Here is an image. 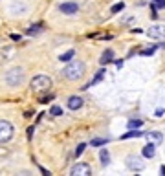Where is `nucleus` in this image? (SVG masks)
<instances>
[{
  "instance_id": "f257e3e1",
  "label": "nucleus",
  "mask_w": 165,
  "mask_h": 176,
  "mask_svg": "<svg viewBox=\"0 0 165 176\" xmlns=\"http://www.w3.org/2000/svg\"><path fill=\"white\" fill-rule=\"evenodd\" d=\"M84 72H86V66H84L82 61H72V62H68V64L62 68V75L68 79V81H77V79H81L82 75H84Z\"/></svg>"
},
{
  "instance_id": "f03ea898",
  "label": "nucleus",
  "mask_w": 165,
  "mask_h": 176,
  "mask_svg": "<svg viewBox=\"0 0 165 176\" xmlns=\"http://www.w3.org/2000/svg\"><path fill=\"white\" fill-rule=\"evenodd\" d=\"M31 90L33 92H44V90H50V86H51V79L48 77V75H35V77L31 79Z\"/></svg>"
},
{
  "instance_id": "7ed1b4c3",
  "label": "nucleus",
  "mask_w": 165,
  "mask_h": 176,
  "mask_svg": "<svg viewBox=\"0 0 165 176\" xmlns=\"http://www.w3.org/2000/svg\"><path fill=\"white\" fill-rule=\"evenodd\" d=\"M22 81H24V70L22 68H13L6 74V83L9 86H19Z\"/></svg>"
},
{
  "instance_id": "20e7f679",
  "label": "nucleus",
  "mask_w": 165,
  "mask_h": 176,
  "mask_svg": "<svg viewBox=\"0 0 165 176\" xmlns=\"http://www.w3.org/2000/svg\"><path fill=\"white\" fill-rule=\"evenodd\" d=\"M13 138V125L6 119H0V143H6Z\"/></svg>"
},
{
  "instance_id": "39448f33",
  "label": "nucleus",
  "mask_w": 165,
  "mask_h": 176,
  "mask_svg": "<svg viewBox=\"0 0 165 176\" xmlns=\"http://www.w3.org/2000/svg\"><path fill=\"white\" fill-rule=\"evenodd\" d=\"M127 167H128L130 171H143L145 163L141 161L140 156H128L127 158Z\"/></svg>"
},
{
  "instance_id": "423d86ee",
  "label": "nucleus",
  "mask_w": 165,
  "mask_h": 176,
  "mask_svg": "<svg viewBox=\"0 0 165 176\" xmlns=\"http://www.w3.org/2000/svg\"><path fill=\"white\" fill-rule=\"evenodd\" d=\"M72 174L74 176H88V174H92V169H90L88 163H75L72 167Z\"/></svg>"
},
{
  "instance_id": "0eeeda50",
  "label": "nucleus",
  "mask_w": 165,
  "mask_h": 176,
  "mask_svg": "<svg viewBox=\"0 0 165 176\" xmlns=\"http://www.w3.org/2000/svg\"><path fill=\"white\" fill-rule=\"evenodd\" d=\"M77 9H79V6L75 2H64L59 6V11L64 15H74V13H77Z\"/></svg>"
},
{
  "instance_id": "6e6552de",
  "label": "nucleus",
  "mask_w": 165,
  "mask_h": 176,
  "mask_svg": "<svg viewBox=\"0 0 165 176\" xmlns=\"http://www.w3.org/2000/svg\"><path fill=\"white\" fill-rule=\"evenodd\" d=\"M147 33H149V37H154V39H165V26L156 24V26H152Z\"/></svg>"
},
{
  "instance_id": "1a4fd4ad",
  "label": "nucleus",
  "mask_w": 165,
  "mask_h": 176,
  "mask_svg": "<svg viewBox=\"0 0 165 176\" xmlns=\"http://www.w3.org/2000/svg\"><path fill=\"white\" fill-rule=\"evenodd\" d=\"M82 106V99L79 96H72V97L68 99V108L70 110H77V108H81Z\"/></svg>"
},
{
  "instance_id": "9d476101",
  "label": "nucleus",
  "mask_w": 165,
  "mask_h": 176,
  "mask_svg": "<svg viewBox=\"0 0 165 176\" xmlns=\"http://www.w3.org/2000/svg\"><path fill=\"white\" fill-rule=\"evenodd\" d=\"M145 136L149 138V141L154 143V145H160V143L163 141V134H162V132H147Z\"/></svg>"
},
{
  "instance_id": "9b49d317",
  "label": "nucleus",
  "mask_w": 165,
  "mask_h": 176,
  "mask_svg": "<svg viewBox=\"0 0 165 176\" xmlns=\"http://www.w3.org/2000/svg\"><path fill=\"white\" fill-rule=\"evenodd\" d=\"M145 136L143 130H138V129H128V132H125L123 136H121V139H130V138H141Z\"/></svg>"
},
{
  "instance_id": "f8f14e48",
  "label": "nucleus",
  "mask_w": 165,
  "mask_h": 176,
  "mask_svg": "<svg viewBox=\"0 0 165 176\" xmlns=\"http://www.w3.org/2000/svg\"><path fill=\"white\" fill-rule=\"evenodd\" d=\"M105 72H106V70H105V68H101V70H99V72L96 74V77L92 79V81H90L88 84H84V86H82V90H86V88H90V86H94V84H97V83H99V81H101V79L105 77Z\"/></svg>"
},
{
  "instance_id": "ddd939ff",
  "label": "nucleus",
  "mask_w": 165,
  "mask_h": 176,
  "mask_svg": "<svg viewBox=\"0 0 165 176\" xmlns=\"http://www.w3.org/2000/svg\"><path fill=\"white\" fill-rule=\"evenodd\" d=\"M141 154H143V158H152L154 154H156V145H154V143L145 145L143 151H141Z\"/></svg>"
},
{
  "instance_id": "4468645a",
  "label": "nucleus",
  "mask_w": 165,
  "mask_h": 176,
  "mask_svg": "<svg viewBox=\"0 0 165 176\" xmlns=\"http://www.w3.org/2000/svg\"><path fill=\"white\" fill-rule=\"evenodd\" d=\"M112 59H114V52H112V50H110V48H108V50H105L103 52V57L99 59V62H101V64H108V62H112Z\"/></svg>"
},
{
  "instance_id": "2eb2a0df",
  "label": "nucleus",
  "mask_w": 165,
  "mask_h": 176,
  "mask_svg": "<svg viewBox=\"0 0 165 176\" xmlns=\"http://www.w3.org/2000/svg\"><path fill=\"white\" fill-rule=\"evenodd\" d=\"M99 158H101V165H108L110 163V152L106 151V149H101V152H99Z\"/></svg>"
},
{
  "instance_id": "dca6fc26",
  "label": "nucleus",
  "mask_w": 165,
  "mask_h": 176,
  "mask_svg": "<svg viewBox=\"0 0 165 176\" xmlns=\"http://www.w3.org/2000/svg\"><path fill=\"white\" fill-rule=\"evenodd\" d=\"M108 141H110L108 138H106V139H105V138H94V139L90 141V145H92V147H101V145H106Z\"/></svg>"
},
{
  "instance_id": "f3484780",
  "label": "nucleus",
  "mask_w": 165,
  "mask_h": 176,
  "mask_svg": "<svg viewBox=\"0 0 165 176\" xmlns=\"http://www.w3.org/2000/svg\"><path fill=\"white\" fill-rule=\"evenodd\" d=\"M74 55H75V52H74V50H68L66 53H62L61 57H59V61H61V62H70Z\"/></svg>"
},
{
  "instance_id": "a211bd4d",
  "label": "nucleus",
  "mask_w": 165,
  "mask_h": 176,
  "mask_svg": "<svg viewBox=\"0 0 165 176\" xmlns=\"http://www.w3.org/2000/svg\"><path fill=\"white\" fill-rule=\"evenodd\" d=\"M141 125H143V121H141V119H130V121L127 123V127H128V129H141Z\"/></svg>"
},
{
  "instance_id": "6ab92c4d",
  "label": "nucleus",
  "mask_w": 165,
  "mask_h": 176,
  "mask_svg": "<svg viewBox=\"0 0 165 176\" xmlns=\"http://www.w3.org/2000/svg\"><path fill=\"white\" fill-rule=\"evenodd\" d=\"M39 31H42V24H35V26L28 28V35H35V33H39Z\"/></svg>"
},
{
  "instance_id": "aec40b11",
  "label": "nucleus",
  "mask_w": 165,
  "mask_h": 176,
  "mask_svg": "<svg viewBox=\"0 0 165 176\" xmlns=\"http://www.w3.org/2000/svg\"><path fill=\"white\" fill-rule=\"evenodd\" d=\"M50 116H62V108L57 106V105H53V106L50 108Z\"/></svg>"
},
{
  "instance_id": "412c9836",
  "label": "nucleus",
  "mask_w": 165,
  "mask_h": 176,
  "mask_svg": "<svg viewBox=\"0 0 165 176\" xmlns=\"http://www.w3.org/2000/svg\"><path fill=\"white\" fill-rule=\"evenodd\" d=\"M123 9H125V2H118L116 6H112L110 11H112V13H119V11H123Z\"/></svg>"
},
{
  "instance_id": "4be33fe9",
  "label": "nucleus",
  "mask_w": 165,
  "mask_h": 176,
  "mask_svg": "<svg viewBox=\"0 0 165 176\" xmlns=\"http://www.w3.org/2000/svg\"><path fill=\"white\" fill-rule=\"evenodd\" d=\"M84 149H86V143H79L77 145V149H75V158H79L84 152Z\"/></svg>"
},
{
  "instance_id": "5701e85b",
  "label": "nucleus",
  "mask_w": 165,
  "mask_h": 176,
  "mask_svg": "<svg viewBox=\"0 0 165 176\" xmlns=\"http://www.w3.org/2000/svg\"><path fill=\"white\" fill-rule=\"evenodd\" d=\"M154 52H156V46H152V48H147V50H141L140 53H141V55H145V57H149V55H152Z\"/></svg>"
},
{
  "instance_id": "b1692460",
  "label": "nucleus",
  "mask_w": 165,
  "mask_h": 176,
  "mask_svg": "<svg viewBox=\"0 0 165 176\" xmlns=\"http://www.w3.org/2000/svg\"><path fill=\"white\" fill-rule=\"evenodd\" d=\"M156 7H165V0H156Z\"/></svg>"
},
{
  "instance_id": "393cba45",
  "label": "nucleus",
  "mask_w": 165,
  "mask_h": 176,
  "mask_svg": "<svg viewBox=\"0 0 165 176\" xmlns=\"http://www.w3.org/2000/svg\"><path fill=\"white\" fill-rule=\"evenodd\" d=\"M163 112H165L163 108H158V110H156L154 114H156V117H162V116H163Z\"/></svg>"
},
{
  "instance_id": "a878e982",
  "label": "nucleus",
  "mask_w": 165,
  "mask_h": 176,
  "mask_svg": "<svg viewBox=\"0 0 165 176\" xmlns=\"http://www.w3.org/2000/svg\"><path fill=\"white\" fill-rule=\"evenodd\" d=\"M31 136H33V127L28 129V139H31Z\"/></svg>"
},
{
  "instance_id": "bb28decb",
  "label": "nucleus",
  "mask_w": 165,
  "mask_h": 176,
  "mask_svg": "<svg viewBox=\"0 0 165 176\" xmlns=\"http://www.w3.org/2000/svg\"><path fill=\"white\" fill-rule=\"evenodd\" d=\"M11 39H13V40H20V35H17V33H13V35H11Z\"/></svg>"
},
{
  "instance_id": "cd10ccee",
  "label": "nucleus",
  "mask_w": 165,
  "mask_h": 176,
  "mask_svg": "<svg viewBox=\"0 0 165 176\" xmlns=\"http://www.w3.org/2000/svg\"><path fill=\"white\" fill-rule=\"evenodd\" d=\"M160 171H162V174L165 176V165H162V169H160Z\"/></svg>"
},
{
  "instance_id": "c85d7f7f",
  "label": "nucleus",
  "mask_w": 165,
  "mask_h": 176,
  "mask_svg": "<svg viewBox=\"0 0 165 176\" xmlns=\"http://www.w3.org/2000/svg\"><path fill=\"white\" fill-rule=\"evenodd\" d=\"M150 2H156V0H150Z\"/></svg>"
}]
</instances>
